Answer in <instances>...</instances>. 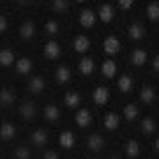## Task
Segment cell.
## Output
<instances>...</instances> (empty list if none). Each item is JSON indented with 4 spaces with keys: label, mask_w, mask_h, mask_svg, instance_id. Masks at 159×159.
Returning a JSON list of instances; mask_svg holds the SVG:
<instances>
[{
    "label": "cell",
    "mask_w": 159,
    "mask_h": 159,
    "mask_svg": "<svg viewBox=\"0 0 159 159\" xmlns=\"http://www.w3.org/2000/svg\"><path fill=\"white\" fill-rule=\"evenodd\" d=\"M16 4H20V6H30V4H34V0H16Z\"/></svg>",
    "instance_id": "39"
},
{
    "label": "cell",
    "mask_w": 159,
    "mask_h": 159,
    "mask_svg": "<svg viewBox=\"0 0 159 159\" xmlns=\"http://www.w3.org/2000/svg\"><path fill=\"white\" fill-rule=\"evenodd\" d=\"M16 96H14V92L11 89H2L0 90V102H2V106H11L12 102H14Z\"/></svg>",
    "instance_id": "25"
},
{
    "label": "cell",
    "mask_w": 159,
    "mask_h": 159,
    "mask_svg": "<svg viewBox=\"0 0 159 159\" xmlns=\"http://www.w3.org/2000/svg\"><path fill=\"white\" fill-rule=\"evenodd\" d=\"M110 159H119V157H110Z\"/></svg>",
    "instance_id": "42"
},
{
    "label": "cell",
    "mask_w": 159,
    "mask_h": 159,
    "mask_svg": "<svg viewBox=\"0 0 159 159\" xmlns=\"http://www.w3.org/2000/svg\"><path fill=\"white\" fill-rule=\"evenodd\" d=\"M29 90L34 94H41L44 90V80L41 76H32V80L29 81Z\"/></svg>",
    "instance_id": "22"
},
{
    "label": "cell",
    "mask_w": 159,
    "mask_h": 159,
    "mask_svg": "<svg viewBox=\"0 0 159 159\" xmlns=\"http://www.w3.org/2000/svg\"><path fill=\"white\" fill-rule=\"evenodd\" d=\"M138 113H140V110H138V106L136 104H133V102L125 104L124 110H122V115H124L125 120H136Z\"/></svg>",
    "instance_id": "24"
},
{
    "label": "cell",
    "mask_w": 159,
    "mask_h": 159,
    "mask_svg": "<svg viewBox=\"0 0 159 159\" xmlns=\"http://www.w3.org/2000/svg\"><path fill=\"white\" fill-rule=\"evenodd\" d=\"M14 60H16V58H14V53H12L11 50H2L0 51V66L9 67Z\"/></svg>",
    "instance_id": "29"
},
{
    "label": "cell",
    "mask_w": 159,
    "mask_h": 159,
    "mask_svg": "<svg viewBox=\"0 0 159 159\" xmlns=\"http://www.w3.org/2000/svg\"><path fill=\"white\" fill-rule=\"evenodd\" d=\"M140 99H142L145 104H152L154 99H156V90H154L150 85H143L142 90H140Z\"/></svg>",
    "instance_id": "16"
},
{
    "label": "cell",
    "mask_w": 159,
    "mask_h": 159,
    "mask_svg": "<svg viewBox=\"0 0 159 159\" xmlns=\"http://www.w3.org/2000/svg\"><path fill=\"white\" fill-rule=\"evenodd\" d=\"M119 89L122 92H129L133 89V78H131L129 74H122L119 78Z\"/></svg>",
    "instance_id": "31"
},
{
    "label": "cell",
    "mask_w": 159,
    "mask_h": 159,
    "mask_svg": "<svg viewBox=\"0 0 159 159\" xmlns=\"http://www.w3.org/2000/svg\"><path fill=\"white\" fill-rule=\"evenodd\" d=\"M80 94L78 92H67L66 96H64V102L67 104L69 108H78L80 106Z\"/></svg>",
    "instance_id": "27"
},
{
    "label": "cell",
    "mask_w": 159,
    "mask_h": 159,
    "mask_svg": "<svg viewBox=\"0 0 159 159\" xmlns=\"http://www.w3.org/2000/svg\"><path fill=\"white\" fill-rule=\"evenodd\" d=\"M18 34H20V37H21V39H32V37H34V34H35L34 21L21 23V27H20V30H18Z\"/></svg>",
    "instance_id": "12"
},
{
    "label": "cell",
    "mask_w": 159,
    "mask_h": 159,
    "mask_svg": "<svg viewBox=\"0 0 159 159\" xmlns=\"http://www.w3.org/2000/svg\"><path fill=\"white\" fill-rule=\"evenodd\" d=\"M102 124H104V127H106L108 131H115V129L120 125V117H119L117 113H113V111H110V113L104 115Z\"/></svg>",
    "instance_id": "13"
},
{
    "label": "cell",
    "mask_w": 159,
    "mask_h": 159,
    "mask_svg": "<svg viewBox=\"0 0 159 159\" xmlns=\"http://www.w3.org/2000/svg\"><path fill=\"white\" fill-rule=\"evenodd\" d=\"M127 35H129L131 41H142L143 37H145V29H143V25L138 23V21L131 23L129 29H127Z\"/></svg>",
    "instance_id": "4"
},
{
    "label": "cell",
    "mask_w": 159,
    "mask_h": 159,
    "mask_svg": "<svg viewBox=\"0 0 159 159\" xmlns=\"http://www.w3.org/2000/svg\"><path fill=\"white\" fill-rule=\"evenodd\" d=\"M14 134H16V127H14V124H11V122H7V124H4L0 127V138H2L4 142L12 140Z\"/></svg>",
    "instance_id": "18"
},
{
    "label": "cell",
    "mask_w": 159,
    "mask_h": 159,
    "mask_svg": "<svg viewBox=\"0 0 159 159\" xmlns=\"http://www.w3.org/2000/svg\"><path fill=\"white\" fill-rule=\"evenodd\" d=\"M156 129H157V124H156V120H154L152 117H145V119L142 120V133L145 134V136L154 134Z\"/></svg>",
    "instance_id": "20"
},
{
    "label": "cell",
    "mask_w": 159,
    "mask_h": 159,
    "mask_svg": "<svg viewBox=\"0 0 159 159\" xmlns=\"http://www.w3.org/2000/svg\"><path fill=\"white\" fill-rule=\"evenodd\" d=\"M147 62V51L145 50H134L131 53V64L133 66H143V64Z\"/></svg>",
    "instance_id": "23"
},
{
    "label": "cell",
    "mask_w": 159,
    "mask_h": 159,
    "mask_svg": "<svg viewBox=\"0 0 159 159\" xmlns=\"http://www.w3.org/2000/svg\"><path fill=\"white\" fill-rule=\"evenodd\" d=\"M35 113H37V110H35V104L32 101H25L20 106V115H21L25 120H32L35 117Z\"/></svg>",
    "instance_id": "9"
},
{
    "label": "cell",
    "mask_w": 159,
    "mask_h": 159,
    "mask_svg": "<svg viewBox=\"0 0 159 159\" xmlns=\"http://www.w3.org/2000/svg\"><path fill=\"white\" fill-rule=\"evenodd\" d=\"M147 16L150 21H157L159 20V2H152L147 6Z\"/></svg>",
    "instance_id": "32"
},
{
    "label": "cell",
    "mask_w": 159,
    "mask_h": 159,
    "mask_svg": "<svg viewBox=\"0 0 159 159\" xmlns=\"http://www.w3.org/2000/svg\"><path fill=\"white\" fill-rule=\"evenodd\" d=\"M94 67H96V66H94V60H92L90 57H83L78 64L80 73L83 74V76H90V74L94 73Z\"/></svg>",
    "instance_id": "15"
},
{
    "label": "cell",
    "mask_w": 159,
    "mask_h": 159,
    "mask_svg": "<svg viewBox=\"0 0 159 159\" xmlns=\"http://www.w3.org/2000/svg\"><path fill=\"white\" fill-rule=\"evenodd\" d=\"M44 57L48 60H57L60 57V44L57 41H48L44 44Z\"/></svg>",
    "instance_id": "3"
},
{
    "label": "cell",
    "mask_w": 159,
    "mask_h": 159,
    "mask_svg": "<svg viewBox=\"0 0 159 159\" xmlns=\"http://www.w3.org/2000/svg\"><path fill=\"white\" fill-rule=\"evenodd\" d=\"M117 6L122 11H129L131 7L134 6V0H117Z\"/></svg>",
    "instance_id": "35"
},
{
    "label": "cell",
    "mask_w": 159,
    "mask_h": 159,
    "mask_svg": "<svg viewBox=\"0 0 159 159\" xmlns=\"http://www.w3.org/2000/svg\"><path fill=\"white\" fill-rule=\"evenodd\" d=\"M30 71H32V60H30V58H27V57H21L16 62V73L25 76V74H29Z\"/></svg>",
    "instance_id": "21"
},
{
    "label": "cell",
    "mask_w": 159,
    "mask_h": 159,
    "mask_svg": "<svg viewBox=\"0 0 159 159\" xmlns=\"http://www.w3.org/2000/svg\"><path fill=\"white\" fill-rule=\"evenodd\" d=\"M101 74L104 76V78H113L115 74H117V64L113 62V60H104L101 66Z\"/></svg>",
    "instance_id": "17"
},
{
    "label": "cell",
    "mask_w": 159,
    "mask_h": 159,
    "mask_svg": "<svg viewBox=\"0 0 159 159\" xmlns=\"http://www.w3.org/2000/svg\"><path fill=\"white\" fill-rule=\"evenodd\" d=\"M113 16H115L113 6H110V4H102V6L99 7V20H101L102 23H110L111 20H113Z\"/></svg>",
    "instance_id": "11"
},
{
    "label": "cell",
    "mask_w": 159,
    "mask_h": 159,
    "mask_svg": "<svg viewBox=\"0 0 159 159\" xmlns=\"http://www.w3.org/2000/svg\"><path fill=\"white\" fill-rule=\"evenodd\" d=\"M152 67H154V71H157V73H159V55H156V57H154Z\"/></svg>",
    "instance_id": "38"
},
{
    "label": "cell",
    "mask_w": 159,
    "mask_h": 159,
    "mask_svg": "<svg viewBox=\"0 0 159 159\" xmlns=\"http://www.w3.org/2000/svg\"><path fill=\"white\" fill-rule=\"evenodd\" d=\"M87 147H89V150H92V152L101 150V148L104 147V138H102L101 134H97V133H92L90 136L87 138Z\"/></svg>",
    "instance_id": "6"
},
{
    "label": "cell",
    "mask_w": 159,
    "mask_h": 159,
    "mask_svg": "<svg viewBox=\"0 0 159 159\" xmlns=\"http://www.w3.org/2000/svg\"><path fill=\"white\" fill-rule=\"evenodd\" d=\"M73 48L74 51H78V53H85V51H89V48H90V39L87 37V35H76L73 41Z\"/></svg>",
    "instance_id": "8"
},
{
    "label": "cell",
    "mask_w": 159,
    "mask_h": 159,
    "mask_svg": "<svg viewBox=\"0 0 159 159\" xmlns=\"http://www.w3.org/2000/svg\"><path fill=\"white\" fill-rule=\"evenodd\" d=\"M60 117V110H58L57 104H46L44 108V119L53 122V120H57Z\"/></svg>",
    "instance_id": "26"
},
{
    "label": "cell",
    "mask_w": 159,
    "mask_h": 159,
    "mask_svg": "<svg viewBox=\"0 0 159 159\" xmlns=\"http://www.w3.org/2000/svg\"><path fill=\"white\" fill-rule=\"evenodd\" d=\"M44 32L48 35H57L60 32V25H58L57 20H48L44 23Z\"/></svg>",
    "instance_id": "30"
},
{
    "label": "cell",
    "mask_w": 159,
    "mask_h": 159,
    "mask_svg": "<svg viewBox=\"0 0 159 159\" xmlns=\"http://www.w3.org/2000/svg\"><path fill=\"white\" fill-rule=\"evenodd\" d=\"M74 143H76V138L71 131H62L60 133V136H58V145L62 148H71L74 147Z\"/></svg>",
    "instance_id": "10"
},
{
    "label": "cell",
    "mask_w": 159,
    "mask_h": 159,
    "mask_svg": "<svg viewBox=\"0 0 159 159\" xmlns=\"http://www.w3.org/2000/svg\"><path fill=\"white\" fill-rule=\"evenodd\" d=\"M92 99H94V102L97 106H104L110 99V90L106 87H97L94 90V94H92Z\"/></svg>",
    "instance_id": "5"
},
{
    "label": "cell",
    "mask_w": 159,
    "mask_h": 159,
    "mask_svg": "<svg viewBox=\"0 0 159 159\" xmlns=\"http://www.w3.org/2000/svg\"><path fill=\"white\" fill-rule=\"evenodd\" d=\"M125 154L129 156L131 159H136L140 156V145H138L136 140H129L127 145H125Z\"/></svg>",
    "instance_id": "28"
},
{
    "label": "cell",
    "mask_w": 159,
    "mask_h": 159,
    "mask_svg": "<svg viewBox=\"0 0 159 159\" xmlns=\"http://www.w3.org/2000/svg\"><path fill=\"white\" fill-rule=\"evenodd\" d=\"M76 2H85V0H76Z\"/></svg>",
    "instance_id": "41"
},
{
    "label": "cell",
    "mask_w": 159,
    "mask_h": 159,
    "mask_svg": "<svg viewBox=\"0 0 159 159\" xmlns=\"http://www.w3.org/2000/svg\"><path fill=\"white\" fill-rule=\"evenodd\" d=\"M14 157H16V159H30V150H29V147H25V145L18 147L16 150H14Z\"/></svg>",
    "instance_id": "34"
},
{
    "label": "cell",
    "mask_w": 159,
    "mask_h": 159,
    "mask_svg": "<svg viewBox=\"0 0 159 159\" xmlns=\"http://www.w3.org/2000/svg\"><path fill=\"white\" fill-rule=\"evenodd\" d=\"M43 159H58V154L55 150H48V152L43 156Z\"/></svg>",
    "instance_id": "37"
},
{
    "label": "cell",
    "mask_w": 159,
    "mask_h": 159,
    "mask_svg": "<svg viewBox=\"0 0 159 159\" xmlns=\"http://www.w3.org/2000/svg\"><path fill=\"white\" fill-rule=\"evenodd\" d=\"M55 80H57V83H60V85L69 83V81H71V69H69L67 66L57 67V71H55Z\"/></svg>",
    "instance_id": "14"
},
{
    "label": "cell",
    "mask_w": 159,
    "mask_h": 159,
    "mask_svg": "<svg viewBox=\"0 0 159 159\" xmlns=\"http://www.w3.org/2000/svg\"><path fill=\"white\" fill-rule=\"evenodd\" d=\"M154 148H156V150L159 152V136L156 138V142H154Z\"/></svg>",
    "instance_id": "40"
},
{
    "label": "cell",
    "mask_w": 159,
    "mask_h": 159,
    "mask_svg": "<svg viewBox=\"0 0 159 159\" xmlns=\"http://www.w3.org/2000/svg\"><path fill=\"white\" fill-rule=\"evenodd\" d=\"M96 12L92 11V9H83V11L80 12V25L83 27V29H92L94 25H96Z\"/></svg>",
    "instance_id": "2"
},
{
    "label": "cell",
    "mask_w": 159,
    "mask_h": 159,
    "mask_svg": "<svg viewBox=\"0 0 159 159\" xmlns=\"http://www.w3.org/2000/svg\"><path fill=\"white\" fill-rule=\"evenodd\" d=\"M7 30V18L4 14H0V34Z\"/></svg>",
    "instance_id": "36"
},
{
    "label": "cell",
    "mask_w": 159,
    "mask_h": 159,
    "mask_svg": "<svg viewBox=\"0 0 159 159\" xmlns=\"http://www.w3.org/2000/svg\"><path fill=\"white\" fill-rule=\"evenodd\" d=\"M120 48H122V44H120V41L115 35H108L106 39L102 41V50H104V53H108V55L119 53Z\"/></svg>",
    "instance_id": "1"
},
{
    "label": "cell",
    "mask_w": 159,
    "mask_h": 159,
    "mask_svg": "<svg viewBox=\"0 0 159 159\" xmlns=\"http://www.w3.org/2000/svg\"><path fill=\"white\" fill-rule=\"evenodd\" d=\"M74 120H76V124H78L80 127H87V125L92 124V113L89 111V110L81 108V110H78V111H76Z\"/></svg>",
    "instance_id": "7"
},
{
    "label": "cell",
    "mask_w": 159,
    "mask_h": 159,
    "mask_svg": "<svg viewBox=\"0 0 159 159\" xmlns=\"http://www.w3.org/2000/svg\"><path fill=\"white\" fill-rule=\"evenodd\" d=\"M51 7L55 12H66L69 7V0H51Z\"/></svg>",
    "instance_id": "33"
},
{
    "label": "cell",
    "mask_w": 159,
    "mask_h": 159,
    "mask_svg": "<svg viewBox=\"0 0 159 159\" xmlns=\"http://www.w3.org/2000/svg\"><path fill=\"white\" fill-rule=\"evenodd\" d=\"M30 140H32V143H34L35 147H43V145L48 143V134H46V131H43V129H35L34 133H32Z\"/></svg>",
    "instance_id": "19"
}]
</instances>
